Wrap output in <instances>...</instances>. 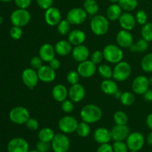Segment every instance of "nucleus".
Listing matches in <instances>:
<instances>
[{
    "instance_id": "nucleus-1",
    "label": "nucleus",
    "mask_w": 152,
    "mask_h": 152,
    "mask_svg": "<svg viewBox=\"0 0 152 152\" xmlns=\"http://www.w3.org/2000/svg\"><path fill=\"white\" fill-rule=\"evenodd\" d=\"M80 117L88 124L97 123L102 117V109L94 104H88L80 111Z\"/></svg>"
},
{
    "instance_id": "nucleus-2",
    "label": "nucleus",
    "mask_w": 152,
    "mask_h": 152,
    "mask_svg": "<svg viewBox=\"0 0 152 152\" xmlns=\"http://www.w3.org/2000/svg\"><path fill=\"white\" fill-rule=\"evenodd\" d=\"M91 30L96 36H103L109 29L108 19L103 15H95L90 22Z\"/></svg>"
},
{
    "instance_id": "nucleus-3",
    "label": "nucleus",
    "mask_w": 152,
    "mask_h": 152,
    "mask_svg": "<svg viewBox=\"0 0 152 152\" xmlns=\"http://www.w3.org/2000/svg\"><path fill=\"white\" fill-rule=\"evenodd\" d=\"M102 53L104 59L108 62L113 64H117L121 62L124 56L121 48L114 44L107 45L103 48Z\"/></svg>"
},
{
    "instance_id": "nucleus-4",
    "label": "nucleus",
    "mask_w": 152,
    "mask_h": 152,
    "mask_svg": "<svg viewBox=\"0 0 152 152\" xmlns=\"http://www.w3.org/2000/svg\"><path fill=\"white\" fill-rule=\"evenodd\" d=\"M31 19V15L27 9H16L12 12L10 16L12 25L14 26L20 27V28L28 25Z\"/></svg>"
},
{
    "instance_id": "nucleus-5",
    "label": "nucleus",
    "mask_w": 152,
    "mask_h": 152,
    "mask_svg": "<svg viewBox=\"0 0 152 152\" xmlns=\"http://www.w3.org/2000/svg\"><path fill=\"white\" fill-rule=\"evenodd\" d=\"M132 74V66L128 62L121 61L116 64L113 69V78L115 81L123 82L128 80Z\"/></svg>"
},
{
    "instance_id": "nucleus-6",
    "label": "nucleus",
    "mask_w": 152,
    "mask_h": 152,
    "mask_svg": "<svg viewBox=\"0 0 152 152\" xmlns=\"http://www.w3.org/2000/svg\"><path fill=\"white\" fill-rule=\"evenodd\" d=\"M8 116L12 123L16 125H23L30 118V112L25 107L16 106L10 110Z\"/></svg>"
},
{
    "instance_id": "nucleus-7",
    "label": "nucleus",
    "mask_w": 152,
    "mask_h": 152,
    "mask_svg": "<svg viewBox=\"0 0 152 152\" xmlns=\"http://www.w3.org/2000/svg\"><path fill=\"white\" fill-rule=\"evenodd\" d=\"M50 144L54 152H68L71 147V141L66 134L64 133L55 134Z\"/></svg>"
},
{
    "instance_id": "nucleus-8",
    "label": "nucleus",
    "mask_w": 152,
    "mask_h": 152,
    "mask_svg": "<svg viewBox=\"0 0 152 152\" xmlns=\"http://www.w3.org/2000/svg\"><path fill=\"white\" fill-rule=\"evenodd\" d=\"M126 140V144L130 151H139L145 145V137L139 132H134L129 134Z\"/></svg>"
},
{
    "instance_id": "nucleus-9",
    "label": "nucleus",
    "mask_w": 152,
    "mask_h": 152,
    "mask_svg": "<svg viewBox=\"0 0 152 152\" xmlns=\"http://www.w3.org/2000/svg\"><path fill=\"white\" fill-rule=\"evenodd\" d=\"M78 121L75 117L72 116H65L62 117L58 123L59 129L64 134H72L77 131L78 126Z\"/></svg>"
},
{
    "instance_id": "nucleus-10",
    "label": "nucleus",
    "mask_w": 152,
    "mask_h": 152,
    "mask_svg": "<svg viewBox=\"0 0 152 152\" xmlns=\"http://www.w3.org/2000/svg\"><path fill=\"white\" fill-rule=\"evenodd\" d=\"M88 16V13L82 7H74L67 13L66 19L74 25H79L84 23Z\"/></svg>"
},
{
    "instance_id": "nucleus-11",
    "label": "nucleus",
    "mask_w": 152,
    "mask_h": 152,
    "mask_svg": "<svg viewBox=\"0 0 152 152\" xmlns=\"http://www.w3.org/2000/svg\"><path fill=\"white\" fill-rule=\"evenodd\" d=\"M7 152H29V143L24 138H13L7 143Z\"/></svg>"
},
{
    "instance_id": "nucleus-12",
    "label": "nucleus",
    "mask_w": 152,
    "mask_h": 152,
    "mask_svg": "<svg viewBox=\"0 0 152 152\" xmlns=\"http://www.w3.org/2000/svg\"><path fill=\"white\" fill-rule=\"evenodd\" d=\"M22 80L26 87L30 89H34L38 84L39 79L37 71L32 68H28L22 71Z\"/></svg>"
},
{
    "instance_id": "nucleus-13",
    "label": "nucleus",
    "mask_w": 152,
    "mask_h": 152,
    "mask_svg": "<svg viewBox=\"0 0 152 152\" xmlns=\"http://www.w3.org/2000/svg\"><path fill=\"white\" fill-rule=\"evenodd\" d=\"M77 71L80 77L83 78H90L94 75L96 71H97V68L96 64L94 63L91 60L87 59L83 62H79Z\"/></svg>"
},
{
    "instance_id": "nucleus-14",
    "label": "nucleus",
    "mask_w": 152,
    "mask_h": 152,
    "mask_svg": "<svg viewBox=\"0 0 152 152\" xmlns=\"http://www.w3.org/2000/svg\"><path fill=\"white\" fill-rule=\"evenodd\" d=\"M149 81L148 78L145 76L139 75L135 77L132 82V88L134 93L137 95H142L149 88Z\"/></svg>"
},
{
    "instance_id": "nucleus-15",
    "label": "nucleus",
    "mask_w": 152,
    "mask_h": 152,
    "mask_svg": "<svg viewBox=\"0 0 152 152\" xmlns=\"http://www.w3.org/2000/svg\"><path fill=\"white\" fill-rule=\"evenodd\" d=\"M44 18L48 25L50 26H56L62 20V13L57 7L52 6L45 10Z\"/></svg>"
},
{
    "instance_id": "nucleus-16",
    "label": "nucleus",
    "mask_w": 152,
    "mask_h": 152,
    "mask_svg": "<svg viewBox=\"0 0 152 152\" xmlns=\"http://www.w3.org/2000/svg\"><path fill=\"white\" fill-rule=\"evenodd\" d=\"M114 141H124L129 135L130 129L127 125H115L111 131Z\"/></svg>"
},
{
    "instance_id": "nucleus-17",
    "label": "nucleus",
    "mask_w": 152,
    "mask_h": 152,
    "mask_svg": "<svg viewBox=\"0 0 152 152\" xmlns=\"http://www.w3.org/2000/svg\"><path fill=\"white\" fill-rule=\"evenodd\" d=\"M39 79L45 83H50L56 79V71L50 65H44L37 70Z\"/></svg>"
},
{
    "instance_id": "nucleus-18",
    "label": "nucleus",
    "mask_w": 152,
    "mask_h": 152,
    "mask_svg": "<svg viewBox=\"0 0 152 152\" xmlns=\"http://www.w3.org/2000/svg\"><path fill=\"white\" fill-rule=\"evenodd\" d=\"M86 96V89L83 85L77 83L72 85L68 90V96L74 102H80Z\"/></svg>"
},
{
    "instance_id": "nucleus-19",
    "label": "nucleus",
    "mask_w": 152,
    "mask_h": 152,
    "mask_svg": "<svg viewBox=\"0 0 152 152\" xmlns=\"http://www.w3.org/2000/svg\"><path fill=\"white\" fill-rule=\"evenodd\" d=\"M117 45L120 48H129L134 43V37L129 31L121 30L119 31L116 37Z\"/></svg>"
},
{
    "instance_id": "nucleus-20",
    "label": "nucleus",
    "mask_w": 152,
    "mask_h": 152,
    "mask_svg": "<svg viewBox=\"0 0 152 152\" xmlns=\"http://www.w3.org/2000/svg\"><path fill=\"white\" fill-rule=\"evenodd\" d=\"M119 22L123 30L129 31L133 30L137 24L135 16L130 12H125L122 13L121 16L119 19Z\"/></svg>"
},
{
    "instance_id": "nucleus-21",
    "label": "nucleus",
    "mask_w": 152,
    "mask_h": 152,
    "mask_svg": "<svg viewBox=\"0 0 152 152\" xmlns=\"http://www.w3.org/2000/svg\"><path fill=\"white\" fill-rule=\"evenodd\" d=\"M56 50L54 46L49 43H45L39 50V56L43 60V62H49L50 60L55 58Z\"/></svg>"
},
{
    "instance_id": "nucleus-22",
    "label": "nucleus",
    "mask_w": 152,
    "mask_h": 152,
    "mask_svg": "<svg viewBox=\"0 0 152 152\" xmlns=\"http://www.w3.org/2000/svg\"><path fill=\"white\" fill-rule=\"evenodd\" d=\"M71 54H72L74 60L78 62H81L88 59L90 51H89V49L83 44L74 46L72 52H71Z\"/></svg>"
},
{
    "instance_id": "nucleus-23",
    "label": "nucleus",
    "mask_w": 152,
    "mask_h": 152,
    "mask_svg": "<svg viewBox=\"0 0 152 152\" xmlns=\"http://www.w3.org/2000/svg\"><path fill=\"white\" fill-rule=\"evenodd\" d=\"M94 139L99 144L108 143L112 140L111 131L103 127L98 128L94 131Z\"/></svg>"
},
{
    "instance_id": "nucleus-24",
    "label": "nucleus",
    "mask_w": 152,
    "mask_h": 152,
    "mask_svg": "<svg viewBox=\"0 0 152 152\" xmlns=\"http://www.w3.org/2000/svg\"><path fill=\"white\" fill-rule=\"evenodd\" d=\"M86 39V34L84 31L79 29L71 31L68 34V40L72 45L77 46L83 45Z\"/></svg>"
},
{
    "instance_id": "nucleus-25",
    "label": "nucleus",
    "mask_w": 152,
    "mask_h": 152,
    "mask_svg": "<svg viewBox=\"0 0 152 152\" xmlns=\"http://www.w3.org/2000/svg\"><path fill=\"white\" fill-rule=\"evenodd\" d=\"M56 53L59 56H65L70 54L72 52V45L69 42L68 40H59L56 43L54 46Z\"/></svg>"
},
{
    "instance_id": "nucleus-26",
    "label": "nucleus",
    "mask_w": 152,
    "mask_h": 152,
    "mask_svg": "<svg viewBox=\"0 0 152 152\" xmlns=\"http://www.w3.org/2000/svg\"><path fill=\"white\" fill-rule=\"evenodd\" d=\"M68 90L64 85L57 84L52 89V96L56 102H62L67 99Z\"/></svg>"
},
{
    "instance_id": "nucleus-27",
    "label": "nucleus",
    "mask_w": 152,
    "mask_h": 152,
    "mask_svg": "<svg viewBox=\"0 0 152 152\" xmlns=\"http://www.w3.org/2000/svg\"><path fill=\"white\" fill-rule=\"evenodd\" d=\"M100 88L104 94L110 96H114L119 90L117 83L111 79H105L104 81H102Z\"/></svg>"
},
{
    "instance_id": "nucleus-28",
    "label": "nucleus",
    "mask_w": 152,
    "mask_h": 152,
    "mask_svg": "<svg viewBox=\"0 0 152 152\" xmlns=\"http://www.w3.org/2000/svg\"><path fill=\"white\" fill-rule=\"evenodd\" d=\"M123 13V9L117 3H114L108 6L106 10V16L109 20L117 21L119 20Z\"/></svg>"
},
{
    "instance_id": "nucleus-29",
    "label": "nucleus",
    "mask_w": 152,
    "mask_h": 152,
    "mask_svg": "<svg viewBox=\"0 0 152 152\" xmlns=\"http://www.w3.org/2000/svg\"><path fill=\"white\" fill-rule=\"evenodd\" d=\"M83 9L88 14L95 16L99 11V4L96 0H85L83 3Z\"/></svg>"
},
{
    "instance_id": "nucleus-30",
    "label": "nucleus",
    "mask_w": 152,
    "mask_h": 152,
    "mask_svg": "<svg viewBox=\"0 0 152 152\" xmlns=\"http://www.w3.org/2000/svg\"><path fill=\"white\" fill-rule=\"evenodd\" d=\"M129 48L132 53H142L148 50V42L142 38L138 40L136 43H133Z\"/></svg>"
},
{
    "instance_id": "nucleus-31",
    "label": "nucleus",
    "mask_w": 152,
    "mask_h": 152,
    "mask_svg": "<svg viewBox=\"0 0 152 152\" xmlns=\"http://www.w3.org/2000/svg\"><path fill=\"white\" fill-rule=\"evenodd\" d=\"M55 136V133L50 128H43L39 132L38 138L40 141L47 142H51L53 137Z\"/></svg>"
},
{
    "instance_id": "nucleus-32",
    "label": "nucleus",
    "mask_w": 152,
    "mask_h": 152,
    "mask_svg": "<svg viewBox=\"0 0 152 152\" xmlns=\"http://www.w3.org/2000/svg\"><path fill=\"white\" fill-rule=\"evenodd\" d=\"M118 4L126 12H131L137 7L138 0H120Z\"/></svg>"
},
{
    "instance_id": "nucleus-33",
    "label": "nucleus",
    "mask_w": 152,
    "mask_h": 152,
    "mask_svg": "<svg viewBox=\"0 0 152 152\" xmlns=\"http://www.w3.org/2000/svg\"><path fill=\"white\" fill-rule=\"evenodd\" d=\"M76 132L80 137H87L91 133V127L88 123L82 121L81 123H79Z\"/></svg>"
},
{
    "instance_id": "nucleus-34",
    "label": "nucleus",
    "mask_w": 152,
    "mask_h": 152,
    "mask_svg": "<svg viewBox=\"0 0 152 152\" xmlns=\"http://www.w3.org/2000/svg\"><path fill=\"white\" fill-rule=\"evenodd\" d=\"M141 68L145 72L152 73V53H148L141 60Z\"/></svg>"
},
{
    "instance_id": "nucleus-35",
    "label": "nucleus",
    "mask_w": 152,
    "mask_h": 152,
    "mask_svg": "<svg viewBox=\"0 0 152 152\" xmlns=\"http://www.w3.org/2000/svg\"><path fill=\"white\" fill-rule=\"evenodd\" d=\"M97 71L99 75L104 79H111L113 77V69L109 65L102 64L97 68Z\"/></svg>"
},
{
    "instance_id": "nucleus-36",
    "label": "nucleus",
    "mask_w": 152,
    "mask_h": 152,
    "mask_svg": "<svg viewBox=\"0 0 152 152\" xmlns=\"http://www.w3.org/2000/svg\"><path fill=\"white\" fill-rule=\"evenodd\" d=\"M121 103L125 106H130L135 102V96L130 91H125L122 93L120 98Z\"/></svg>"
},
{
    "instance_id": "nucleus-37",
    "label": "nucleus",
    "mask_w": 152,
    "mask_h": 152,
    "mask_svg": "<svg viewBox=\"0 0 152 152\" xmlns=\"http://www.w3.org/2000/svg\"><path fill=\"white\" fill-rule=\"evenodd\" d=\"M56 26H57V31L62 36L68 35L71 32V24L67 19H62Z\"/></svg>"
},
{
    "instance_id": "nucleus-38",
    "label": "nucleus",
    "mask_w": 152,
    "mask_h": 152,
    "mask_svg": "<svg viewBox=\"0 0 152 152\" xmlns=\"http://www.w3.org/2000/svg\"><path fill=\"white\" fill-rule=\"evenodd\" d=\"M141 35L142 38L146 40L147 42H152V23L147 22L142 25L141 29Z\"/></svg>"
},
{
    "instance_id": "nucleus-39",
    "label": "nucleus",
    "mask_w": 152,
    "mask_h": 152,
    "mask_svg": "<svg viewBox=\"0 0 152 152\" xmlns=\"http://www.w3.org/2000/svg\"><path fill=\"white\" fill-rule=\"evenodd\" d=\"M114 121L116 125H127L128 115L123 111H117L114 114Z\"/></svg>"
},
{
    "instance_id": "nucleus-40",
    "label": "nucleus",
    "mask_w": 152,
    "mask_h": 152,
    "mask_svg": "<svg viewBox=\"0 0 152 152\" xmlns=\"http://www.w3.org/2000/svg\"><path fill=\"white\" fill-rule=\"evenodd\" d=\"M66 79L68 83L72 86V85L79 83V81H80V75L77 72V71H71L67 74Z\"/></svg>"
},
{
    "instance_id": "nucleus-41",
    "label": "nucleus",
    "mask_w": 152,
    "mask_h": 152,
    "mask_svg": "<svg viewBox=\"0 0 152 152\" xmlns=\"http://www.w3.org/2000/svg\"><path fill=\"white\" fill-rule=\"evenodd\" d=\"M135 19H136L137 23L140 25H144L148 22V15L145 10H139L137 12Z\"/></svg>"
},
{
    "instance_id": "nucleus-42",
    "label": "nucleus",
    "mask_w": 152,
    "mask_h": 152,
    "mask_svg": "<svg viewBox=\"0 0 152 152\" xmlns=\"http://www.w3.org/2000/svg\"><path fill=\"white\" fill-rule=\"evenodd\" d=\"M114 152H128L129 148L124 141H114L112 145Z\"/></svg>"
},
{
    "instance_id": "nucleus-43",
    "label": "nucleus",
    "mask_w": 152,
    "mask_h": 152,
    "mask_svg": "<svg viewBox=\"0 0 152 152\" xmlns=\"http://www.w3.org/2000/svg\"><path fill=\"white\" fill-rule=\"evenodd\" d=\"M22 34H23V31L20 27L13 25V27L10 28V36L13 39L19 40V39L22 38Z\"/></svg>"
},
{
    "instance_id": "nucleus-44",
    "label": "nucleus",
    "mask_w": 152,
    "mask_h": 152,
    "mask_svg": "<svg viewBox=\"0 0 152 152\" xmlns=\"http://www.w3.org/2000/svg\"><path fill=\"white\" fill-rule=\"evenodd\" d=\"M73 101L71 99H65L63 102H62V105H61V108H62V111H64L66 114H70V113L73 112L74 109V105L73 103Z\"/></svg>"
},
{
    "instance_id": "nucleus-45",
    "label": "nucleus",
    "mask_w": 152,
    "mask_h": 152,
    "mask_svg": "<svg viewBox=\"0 0 152 152\" xmlns=\"http://www.w3.org/2000/svg\"><path fill=\"white\" fill-rule=\"evenodd\" d=\"M51 148V144L50 142H43V141H39L37 143L36 149L39 152H48Z\"/></svg>"
},
{
    "instance_id": "nucleus-46",
    "label": "nucleus",
    "mask_w": 152,
    "mask_h": 152,
    "mask_svg": "<svg viewBox=\"0 0 152 152\" xmlns=\"http://www.w3.org/2000/svg\"><path fill=\"white\" fill-rule=\"evenodd\" d=\"M103 59V53H102V51H100V50H95L94 52L92 53L91 56V60L94 63L96 64V65L100 64V62H102Z\"/></svg>"
},
{
    "instance_id": "nucleus-47",
    "label": "nucleus",
    "mask_w": 152,
    "mask_h": 152,
    "mask_svg": "<svg viewBox=\"0 0 152 152\" xmlns=\"http://www.w3.org/2000/svg\"><path fill=\"white\" fill-rule=\"evenodd\" d=\"M31 68L35 70H38L43 65V60L39 57V56H33L30 61Z\"/></svg>"
},
{
    "instance_id": "nucleus-48",
    "label": "nucleus",
    "mask_w": 152,
    "mask_h": 152,
    "mask_svg": "<svg viewBox=\"0 0 152 152\" xmlns=\"http://www.w3.org/2000/svg\"><path fill=\"white\" fill-rule=\"evenodd\" d=\"M25 126L28 128V129L31 131H37V129H39V122L37 121L36 119L31 118L30 117L28 119V121L25 123Z\"/></svg>"
},
{
    "instance_id": "nucleus-49",
    "label": "nucleus",
    "mask_w": 152,
    "mask_h": 152,
    "mask_svg": "<svg viewBox=\"0 0 152 152\" xmlns=\"http://www.w3.org/2000/svg\"><path fill=\"white\" fill-rule=\"evenodd\" d=\"M18 8L28 9L31 6L32 0H13Z\"/></svg>"
},
{
    "instance_id": "nucleus-50",
    "label": "nucleus",
    "mask_w": 152,
    "mask_h": 152,
    "mask_svg": "<svg viewBox=\"0 0 152 152\" xmlns=\"http://www.w3.org/2000/svg\"><path fill=\"white\" fill-rule=\"evenodd\" d=\"M37 3L40 8L45 10L49 7H52L53 0H37Z\"/></svg>"
},
{
    "instance_id": "nucleus-51",
    "label": "nucleus",
    "mask_w": 152,
    "mask_h": 152,
    "mask_svg": "<svg viewBox=\"0 0 152 152\" xmlns=\"http://www.w3.org/2000/svg\"><path fill=\"white\" fill-rule=\"evenodd\" d=\"M96 152H114L112 145L108 143L99 144V147L96 149Z\"/></svg>"
},
{
    "instance_id": "nucleus-52",
    "label": "nucleus",
    "mask_w": 152,
    "mask_h": 152,
    "mask_svg": "<svg viewBox=\"0 0 152 152\" xmlns=\"http://www.w3.org/2000/svg\"><path fill=\"white\" fill-rule=\"evenodd\" d=\"M49 65H50L53 69H54L55 71H56V70H58L59 68H60L61 66L60 61H59L58 59H56V58H53L52 60H50V62H49Z\"/></svg>"
},
{
    "instance_id": "nucleus-53",
    "label": "nucleus",
    "mask_w": 152,
    "mask_h": 152,
    "mask_svg": "<svg viewBox=\"0 0 152 152\" xmlns=\"http://www.w3.org/2000/svg\"><path fill=\"white\" fill-rule=\"evenodd\" d=\"M144 99L147 102H152V90L148 88L145 93L142 94Z\"/></svg>"
},
{
    "instance_id": "nucleus-54",
    "label": "nucleus",
    "mask_w": 152,
    "mask_h": 152,
    "mask_svg": "<svg viewBox=\"0 0 152 152\" xmlns=\"http://www.w3.org/2000/svg\"><path fill=\"white\" fill-rule=\"evenodd\" d=\"M145 122H146V125L147 126H148V129L151 131H152V113H151V114H149L147 116Z\"/></svg>"
},
{
    "instance_id": "nucleus-55",
    "label": "nucleus",
    "mask_w": 152,
    "mask_h": 152,
    "mask_svg": "<svg viewBox=\"0 0 152 152\" xmlns=\"http://www.w3.org/2000/svg\"><path fill=\"white\" fill-rule=\"evenodd\" d=\"M146 142L149 145L152 146V131L148 134L146 137Z\"/></svg>"
},
{
    "instance_id": "nucleus-56",
    "label": "nucleus",
    "mask_w": 152,
    "mask_h": 152,
    "mask_svg": "<svg viewBox=\"0 0 152 152\" xmlns=\"http://www.w3.org/2000/svg\"><path fill=\"white\" fill-rule=\"evenodd\" d=\"M122 93H123V92L120 91V90H118V91H117V93H116L114 95V97L117 98V99H120V96H121V95H122Z\"/></svg>"
},
{
    "instance_id": "nucleus-57",
    "label": "nucleus",
    "mask_w": 152,
    "mask_h": 152,
    "mask_svg": "<svg viewBox=\"0 0 152 152\" xmlns=\"http://www.w3.org/2000/svg\"><path fill=\"white\" fill-rule=\"evenodd\" d=\"M108 1L112 3V4H114V3H118L120 0H108Z\"/></svg>"
},
{
    "instance_id": "nucleus-58",
    "label": "nucleus",
    "mask_w": 152,
    "mask_h": 152,
    "mask_svg": "<svg viewBox=\"0 0 152 152\" xmlns=\"http://www.w3.org/2000/svg\"><path fill=\"white\" fill-rule=\"evenodd\" d=\"M148 81H149V85L150 86H152V77L148 78Z\"/></svg>"
},
{
    "instance_id": "nucleus-59",
    "label": "nucleus",
    "mask_w": 152,
    "mask_h": 152,
    "mask_svg": "<svg viewBox=\"0 0 152 152\" xmlns=\"http://www.w3.org/2000/svg\"><path fill=\"white\" fill-rule=\"evenodd\" d=\"M3 22H4V19H3L2 16H0V25H1L3 23Z\"/></svg>"
},
{
    "instance_id": "nucleus-60",
    "label": "nucleus",
    "mask_w": 152,
    "mask_h": 152,
    "mask_svg": "<svg viewBox=\"0 0 152 152\" xmlns=\"http://www.w3.org/2000/svg\"><path fill=\"white\" fill-rule=\"evenodd\" d=\"M11 1H13V0H0V1H1V2H10Z\"/></svg>"
},
{
    "instance_id": "nucleus-61",
    "label": "nucleus",
    "mask_w": 152,
    "mask_h": 152,
    "mask_svg": "<svg viewBox=\"0 0 152 152\" xmlns=\"http://www.w3.org/2000/svg\"><path fill=\"white\" fill-rule=\"evenodd\" d=\"M29 152H39V151H37V150L36 149V150H31V151H30Z\"/></svg>"
},
{
    "instance_id": "nucleus-62",
    "label": "nucleus",
    "mask_w": 152,
    "mask_h": 152,
    "mask_svg": "<svg viewBox=\"0 0 152 152\" xmlns=\"http://www.w3.org/2000/svg\"><path fill=\"white\" fill-rule=\"evenodd\" d=\"M130 152H139V151H130Z\"/></svg>"
}]
</instances>
